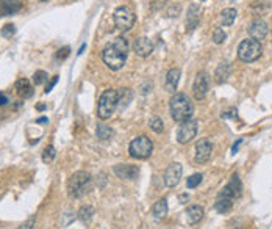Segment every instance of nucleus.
Here are the masks:
<instances>
[{
  "label": "nucleus",
  "mask_w": 272,
  "mask_h": 229,
  "mask_svg": "<svg viewBox=\"0 0 272 229\" xmlns=\"http://www.w3.org/2000/svg\"><path fill=\"white\" fill-rule=\"evenodd\" d=\"M128 55V42L125 38L119 36L111 44H108L102 52V60L113 71H119L124 68Z\"/></svg>",
  "instance_id": "obj_1"
},
{
  "label": "nucleus",
  "mask_w": 272,
  "mask_h": 229,
  "mask_svg": "<svg viewBox=\"0 0 272 229\" xmlns=\"http://www.w3.org/2000/svg\"><path fill=\"white\" fill-rule=\"evenodd\" d=\"M169 108H171L172 120L180 123V124L190 121L193 113H194V105H193L191 99L183 93H177L172 96L171 102H169Z\"/></svg>",
  "instance_id": "obj_2"
},
{
  "label": "nucleus",
  "mask_w": 272,
  "mask_h": 229,
  "mask_svg": "<svg viewBox=\"0 0 272 229\" xmlns=\"http://www.w3.org/2000/svg\"><path fill=\"white\" fill-rule=\"evenodd\" d=\"M91 188V174L86 171L74 173L67 181V193L71 198L85 196Z\"/></svg>",
  "instance_id": "obj_3"
},
{
  "label": "nucleus",
  "mask_w": 272,
  "mask_h": 229,
  "mask_svg": "<svg viewBox=\"0 0 272 229\" xmlns=\"http://www.w3.org/2000/svg\"><path fill=\"white\" fill-rule=\"evenodd\" d=\"M119 104V91L116 90H105L99 98V105H97V116L100 120H108L115 113Z\"/></svg>",
  "instance_id": "obj_4"
},
{
  "label": "nucleus",
  "mask_w": 272,
  "mask_h": 229,
  "mask_svg": "<svg viewBox=\"0 0 272 229\" xmlns=\"http://www.w3.org/2000/svg\"><path fill=\"white\" fill-rule=\"evenodd\" d=\"M261 52H263L261 42H260V41H255V40H252V38L241 41L239 47H238V57H239V60H243V62H246V63H251V62L258 60V58L261 57Z\"/></svg>",
  "instance_id": "obj_5"
},
{
  "label": "nucleus",
  "mask_w": 272,
  "mask_h": 229,
  "mask_svg": "<svg viewBox=\"0 0 272 229\" xmlns=\"http://www.w3.org/2000/svg\"><path fill=\"white\" fill-rule=\"evenodd\" d=\"M128 151H130V156L133 159H139V160H144L147 157H150V154L154 151V143L152 140L146 135H141V137H136L133 142L130 143V147H128Z\"/></svg>",
  "instance_id": "obj_6"
},
{
  "label": "nucleus",
  "mask_w": 272,
  "mask_h": 229,
  "mask_svg": "<svg viewBox=\"0 0 272 229\" xmlns=\"http://www.w3.org/2000/svg\"><path fill=\"white\" fill-rule=\"evenodd\" d=\"M113 19H115V25L119 28L120 32H128L132 30L136 18L135 14L127 8V6H119V8L113 14Z\"/></svg>",
  "instance_id": "obj_7"
},
{
  "label": "nucleus",
  "mask_w": 272,
  "mask_h": 229,
  "mask_svg": "<svg viewBox=\"0 0 272 229\" xmlns=\"http://www.w3.org/2000/svg\"><path fill=\"white\" fill-rule=\"evenodd\" d=\"M197 125H199V123L194 120L181 123V125L178 127V132H177V142L180 145H186V143H190L191 140H194V137L197 135V129H199Z\"/></svg>",
  "instance_id": "obj_8"
},
{
  "label": "nucleus",
  "mask_w": 272,
  "mask_h": 229,
  "mask_svg": "<svg viewBox=\"0 0 272 229\" xmlns=\"http://www.w3.org/2000/svg\"><path fill=\"white\" fill-rule=\"evenodd\" d=\"M241 190H243V186H241V179L239 176L235 173L232 176L230 182L227 184V186L219 191V198H225V199H232V201H235L236 198L241 196Z\"/></svg>",
  "instance_id": "obj_9"
},
{
  "label": "nucleus",
  "mask_w": 272,
  "mask_h": 229,
  "mask_svg": "<svg viewBox=\"0 0 272 229\" xmlns=\"http://www.w3.org/2000/svg\"><path fill=\"white\" fill-rule=\"evenodd\" d=\"M208 76L207 72H199L197 76H195L194 80V85H193V93H194V98L197 101L205 99V96L208 93Z\"/></svg>",
  "instance_id": "obj_10"
},
{
  "label": "nucleus",
  "mask_w": 272,
  "mask_h": 229,
  "mask_svg": "<svg viewBox=\"0 0 272 229\" xmlns=\"http://www.w3.org/2000/svg\"><path fill=\"white\" fill-rule=\"evenodd\" d=\"M181 173H183V167H181L178 162H174V164L168 167V169H166V173H164V184L171 188L175 187L181 179Z\"/></svg>",
  "instance_id": "obj_11"
},
{
  "label": "nucleus",
  "mask_w": 272,
  "mask_h": 229,
  "mask_svg": "<svg viewBox=\"0 0 272 229\" xmlns=\"http://www.w3.org/2000/svg\"><path fill=\"white\" fill-rule=\"evenodd\" d=\"M213 152V145H211L207 138H202L195 145V162L197 164H207Z\"/></svg>",
  "instance_id": "obj_12"
},
{
  "label": "nucleus",
  "mask_w": 272,
  "mask_h": 229,
  "mask_svg": "<svg viewBox=\"0 0 272 229\" xmlns=\"http://www.w3.org/2000/svg\"><path fill=\"white\" fill-rule=\"evenodd\" d=\"M115 174L120 179H127V181H133L138 177L139 174V168L136 165H130V164H120L115 167Z\"/></svg>",
  "instance_id": "obj_13"
},
{
  "label": "nucleus",
  "mask_w": 272,
  "mask_h": 229,
  "mask_svg": "<svg viewBox=\"0 0 272 229\" xmlns=\"http://www.w3.org/2000/svg\"><path fill=\"white\" fill-rule=\"evenodd\" d=\"M268 24L264 21L258 19V21H253L251 27H249V35H251V38L255 40V41H261L268 36Z\"/></svg>",
  "instance_id": "obj_14"
},
{
  "label": "nucleus",
  "mask_w": 272,
  "mask_h": 229,
  "mask_svg": "<svg viewBox=\"0 0 272 229\" xmlns=\"http://www.w3.org/2000/svg\"><path fill=\"white\" fill-rule=\"evenodd\" d=\"M152 52H154V44L149 38H139V40L135 41V54L136 55L146 58Z\"/></svg>",
  "instance_id": "obj_15"
},
{
  "label": "nucleus",
  "mask_w": 272,
  "mask_h": 229,
  "mask_svg": "<svg viewBox=\"0 0 272 229\" xmlns=\"http://www.w3.org/2000/svg\"><path fill=\"white\" fill-rule=\"evenodd\" d=\"M22 10L20 0H0V16H10Z\"/></svg>",
  "instance_id": "obj_16"
},
{
  "label": "nucleus",
  "mask_w": 272,
  "mask_h": 229,
  "mask_svg": "<svg viewBox=\"0 0 272 229\" xmlns=\"http://www.w3.org/2000/svg\"><path fill=\"white\" fill-rule=\"evenodd\" d=\"M180 76H181V71L178 68H174L168 72V76H166V82H164L166 91L174 93L177 90L178 82H180Z\"/></svg>",
  "instance_id": "obj_17"
},
{
  "label": "nucleus",
  "mask_w": 272,
  "mask_h": 229,
  "mask_svg": "<svg viewBox=\"0 0 272 229\" xmlns=\"http://www.w3.org/2000/svg\"><path fill=\"white\" fill-rule=\"evenodd\" d=\"M14 88H16L18 96H20V98H24V99L33 96V85L30 83L28 79H19L16 85H14Z\"/></svg>",
  "instance_id": "obj_18"
},
{
  "label": "nucleus",
  "mask_w": 272,
  "mask_h": 229,
  "mask_svg": "<svg viewBox=\"0 0 272 229\" xmlns=\"http://www.w3.org/2000/svg\"><path fill=\"white\" fill-rule=\"evenodd\" d=\"M185 218L190 225H195L203 218V208L200 206H190L185 212Z\"/></svg>",
  "instance_id": "obj_19"
},
{
  "label": "nucleus",
  "mask_w": 272,
  "mask_h": 229,
  "mask_svg": "<svg viewBox=\"0 0 272 229\" xmlns=\"http://www.w3.org/2000/svg\"><path fill=\"white\" fill-rule=\"evenodd\" d=\"M199 24V6L193 3L188 10V16H186V28L188 32H193Z\"/></svg>",
  "instance_id": "obj_20"
},
{
  "label": "nucleus",
  "mask_w": 272,
  "mask_h": 229,
  "mask_svg": "<svg viewBox=\"0 0 272 229\" xmlns=\"http://www.w3.org/2000/svg\"><path fill=\"white\" fill-rule=\"evenodd\" d=\"M152 213H154L155 220H163L166 215H168V201H166L164 198L158 199L152 208Z\"/></svg>",
  "instance_id": "obj_21"
},
{
  "label": "nucleus",
  "mask_w": 272,
  "mask_h": 229,
  "mask_svg": "<svg viewBox=\"0 0 272 229\" xmlns=\"http://www.w3.org/2000/svg\"><path fill=\"white\" fill-rule=\"evenodd\" d=\"M214 77H216L217 83H224L225 80L230 77V64L227 62H222L221 64L217 66V69L214 72Z\"/></svg>",
  "instance_id": "obj_22"
},
{
  "label": "nucleus",
  "mask_w": 272,
  "mask_h": 229,
  "mask_svg": "<svg viewBox=\"0 0 272 229\" xmlns=\"http://www.w3.org/2000/svg\"><path fill=\"white\" fill-rule=\"evenodd\" d=\"M233 208V201L232 199H225V198H219L216 199V203H214V209L219 212V213H227V212H230Z\"/></svg>",
  "instance_id": "obj_23"
},
{
  "label": "nucleus",
  "mask_w": 272,
  "mask_h": 229,
  "mask_svg": "<svg viewBox=\"0 0 272 229\" xmlns=\"http://www.w3.org/2000/svg\"><path fill=\"white\" fill-rule=\"evenodd\" d=\"M94 217V209H93V206H81L80 210H78V218L80 221H83V223H89L91 220H93Z\"/></svg>",
  "instance_id": "obj_24"
},
{
  "label": "nucleus",
  "mask_w": 272,
  "mask_h": 229,
  "mask_svg": "<svg viewBox=\"0 0 272 229\" xmlns=\"http://www.w3.org/2000/svg\"><path fill=\"white\" fill-rule=\"evenodd\" d=\"M235 19H236V10L235 8H227L221 14V21H222L224 27H230L233 22H235Z\"/></svg>",
  "instance_id": "obj_25"
},
{
  "label": "nucleus",
  "mask_w": 272,
  "mask_h": 229,
  "mask_svg": "<svg viewBox=\"0 0 272 229\" xmlns=\"http://www.w3.org/2000/svg\"><path fill=\"white\" fill-rule=\"evenodd\" d=\"M96 134H97V137H99V140H102V142H107V140H110L111 135H113V129L108 127V125H105V124H99V125H97Z\"/></svg>",
  "instance_id": "obj_26"
},
{
  "label": "nucleus",
  "mask_w": 272,
  "mask_h": 229,
  "mask_svg": "<svg viewBox=\"0 0 272 229\" xmlns=\"http://www.w3.org/2000/svg\"><path fill=\"white\" fill-rule=\"evenodd\" d=\"M55 156H57L55 147L54 146H47L42 151V162H44V164H50V162L55 159Z\"/></svg>",
  "instance_id": "obj_27"
},
{
  "label": "nucleus",
  "mask_w": 272,
  "mask_h": 229,
  "mask_svg": "<svg viewBox=\"0 0 272 229\" xmlns=\"http://www.w3.org/2000/svg\"><path fill=\"white\" fill-rule=\"evenodd\" d=\"M202 179H203V176H202L200 173H199V174L190 176V177H188V181H186L188 188H195V187H199V184L202 182Z\"/></svg>",
  "instance_id": "obj_28"
},
{
  "label": "nucleus",
  "mask_w": 272,
  "mask_h": 229,
  "mask_svg": "<svg viewBox=\"0 0 272 229\" xmlns=\"http://www.w3.org/2000/svg\"><path fill=\"white\" fill-rule=\"evenodd\" d=\"M49 79V76H47V72L45 71H36L35 74H33V83L38 86V85H42L45 80Z\"/></svg>",
  "instance_id": "obj_29"
},
{
  "label": "nucleus",
  "mask_w": 272,
  "mask_h": 229,
  "mask_svg": "<svg viewBox=\"0 0 272 229\" xmlns=\"http://www.w3.org/2000/svg\"><path fill=\"white\" fill-rule=\"evenodd\" d=\"M150 127L155 132V134H161L163 129H164V124L161 121V118H154L152 121H150Z\"/></svg>",
  "instance_id": "obj_30"
},
{
  "label": "nucleus",
  "mask_w": 272,
  "mask_h": 229,
  "mask_svg": "<svg viewBox=\"0 0 272 229\" xmlns=\"http://www.w3.org/2000/svg\"><path fill=\"white\" fill-rule=\"evenodd\" d=\"M225 38H227V35H225V32L222 30V28H216L214 33H213V41L216 44H222L225 41Z\"/></svg>",
  "instance_id": "obj_31"
},
{
  "label": "nucleus",
  "mask_w": 272,
  "mask_h": 229,
  "mask_svg": "<svg viewBox=\"0 0 272 229\" xmlns=\"http://www.w3.org/2000/svg\"><path fill=\"white\" fill-rule=\"evenodd\" d=\"M0 33H2V36H5V38H11V36L16 33V27H14L13 24H6Z\"/></svg>",
  "instance_id": "obj_32"
},
{
  "label": "nucleus",
  "mask_w": 272,
  "mask_h": 229,
  "mask_svg": "<svg viewBox=\"0 0 272 229\" xmlns=\"http://www.w3.org/2000/svg\"><path fill=\"white\" fill-rule=\"evenodd\" d=\"M33 226H35V217H32V218H28L24 225H20L18 229H33Z\"/></svg>",
  "instance_id": "obj_33"
},
{
  "label": "nucleus",
  "mask_w": 272,
  "mask_h": 229,
  "mask_svg": "<svg viewBox=\"0 0 272 229\" xmlns=\"http://www.w3.org/2000/svg\"><path fill=\"white\" fill-rule=\"evenodd\" d=\"M69 52H71V49H69V47H63V49H59V50H58L57 57H58V58H61V60H63V58H66L67 55H69Z\"/></svg>",
  "instance_id": "obj_34"
},
{
  "label": "nucleus",
  "mask_w": 272,
  "mask_h": 229,
  "mask_svg": "<svg viewBox=\"0 0 272 229\" xmlns=\"http://www.w3.org/2000/svg\"><path fill=\"white\" fill-rule=\"evenodd\" d=\"M57 82H58V76H55L54 79H52V82L47 85V88H45V93H49V91H52V88H54L55 85H57Z\"/></svg>",
  "instance_id": "obj_35"
},
{
  "label": "nucleus",
  "mask_w": 272,
  "mask_h": 229,
  "mask_svg": "<svg viewBox=\"0 0 272 229\" xmlns=\"http://www.w3.org/2000/svg\"><path fill=\"white\" fill-rule=\"evenodd\" d=\"M6 102H10L8 96H6L5 93H0V105H5Z\"/></svg>",
  "instance_id": "obj_36"
},
{
  "label": "nucleus",
  "mask_w": 272,
  "mask_h": 229,
  "mask_svg": "<svg viewBox=\"0 0 272 229\" xmlns=\"http://www.w3.org/2000/svg\"><path fill=\"white\" fill-rule=\"evenodd\" d=\"M36 110H39V112H42V110H45V104H38V105H36Z\"/></svg>",
  "instance_id": "obj_37"
},
{
  "label": "nucleus",
  "mask_w": 272,
  "mask_h": 229,
  "mask_svg": "<svg viewBox=\"0 0 272 229\" xmlns=\"http://www.w3.org/2000/svg\"><path fill=\"white\" fill-rule=\"evenodd\" d=\"M188 198H190V196H188V195H185V193H183V195H180V201H186Z\"/></svg>",
  "instance_id": "obj_38"
},
{
  "label": "nucleus",
  "mask_w": 272,
  "mask_h": 229,
  "mask_svg": "<svg viewBox=\"0 0 272 229\" xmlns=\"http://www.w3.org/2000/svg\"><path fill=\"white\" fill-rule=\"evenodd\" d=\"M85 47H86V44H81V47H80V50H78V55L83 52V50H85Z\"/></svg>",
  "instance_id": "obj_39"
},
{
  "label": "nucleus",
  "mask_w": 272,
  "mask_h": 229,
  "mask_svg": "<svg viewBox=\"0 0 272 229\" xmlns=\"http://www.w3.org/2000/svg\"><path fill=\"white\" fill-rule=\"evenodd\" d=\"M38 123H47V118H41V120H38Z\"/></svg>",
  "instance_id": "obj_40"
}]
</instances>
